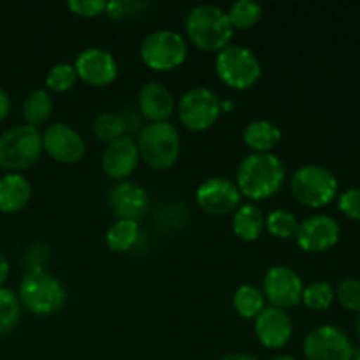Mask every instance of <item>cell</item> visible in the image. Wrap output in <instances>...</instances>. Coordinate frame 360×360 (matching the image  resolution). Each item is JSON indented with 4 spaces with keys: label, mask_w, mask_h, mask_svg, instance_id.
Masks as SVG:
<instances>
[{
    "label": "cell",
    "mask_w": 360,
    "mask_h": 360,
    "mask_svg": "<svg viewBox=\"0 0 360 360\" xmlns=\"http://www.w3.org/2000/svg\"><path fill=\"white\" fill-rule=\"evenodd\" d=\"M287 171L274 153H252L241 160L236 174L241 195L252 200H264L273 197L283 186Z\"/></svg>",
    "instance_id": "1"
},
{
    "label": "cell",
    "mask_w": 360,
    "mask_h": 360,
    "mask_svg": "<svg viewBox=\"0 0 360 360\" xmlns=\"http://www.w3.org/2000/svg\"><path fill=\"white\" fill-rule=\"evenodd\" d=\"M185 28L190 41L204 51H221L234 35L227 13L213 4H200L190 9Z\"/></svg>",
    "instance_id": "2"
},
{
    "label": "cell",
    "mask_w": 360,
    "mask_h": 360,
    "mask_svg": "<svg viewBox=\"0 0 360 360\" xmlns=\"http://www.w3.org/2000/svg\"><path fill=\"white\" fill-rule=\"evenodd\" d=\"M18 299L34 315L48 316L63 308L67 292L58 278L44 269H28L21 278Z\"/></svg>",
    "instance_id": "3"
},
{
    "label": "cell",
    "mask_w": 360,
    "mask_h": 360,
    "mask_svg": "<svg viewBox=\"0 0 360 360\" xmlns=\"http://www.w3.org/2000/svg\"><path fill=\"white\" fill-rule=\"evenodd\" d=\"M139 157L155 171H167L178 162L181 137L178 129L169 122L150 123L137 137Z\"/></svg>",
    "instance_id": "4"
},
{
    "label": "cell",
    "mask_w": 360,
    "mask_h": 360,
    "mask_svg": "<svg viewBox=\"0 0 360 360\" xmlns=\"http://www.w3.org/2000/svg\"><path fill=\"white\" fill-rule=\"evenodd\" d=\"M42 153V134L35 127L16 125L0 136V167L21 172L37 164Z\"/></svg>",
    "instance_id": "5"
},
{
    "label": "cell",
    "mask_w": 360,
    "mask_h": 360,
    "mask_svg": "<svg viewBox=\"0 0 360 360\" xmlns=\"http://www.w3.org/2000/svg\"><path fill=\"white\" fill-rule=\"evenodd\" d=\"M217 76L232 90H248L255 86L262 76V65L252 49L245 46L229 44L218 51L214 60Z\"/></svg>",
    "instance_id": "6"
},
{
    "label": "cell",
    "mask_w": 360,
    "mask_h": 360,
    "mask_svg": "<svg viewBox=\"0 0 360 360\" xmlns=\"http://www.w3.org/2000/svg\"><path fill=\"white\" fill-rule=\"evenodd\" d=\"M338 178L319 164L301 165L290 181L292 195L308 207H323L338 195Z\"/></svg>",
    "instance_id": "7"
},
{
    "label": "cell",
    "mask_w": 360,
    "mask_h": 360,
    "mask_svg": "<svg viewBox=\"0 0 360 360\" xmlns=\"http://www.w3.org/2000/svg\"><path fill=\"white\" fill-rule=\"evenodd\" d=\"M139 55L150 69L172 70L185 62L188 46L179 32L171 28H158L143 39Z\"/></svg>",
    "instance_id": "8"
},
{
    "label": "cell",
    "mask_w": 360,
    "mask_h": 360,
    "mask_svg": "<svg viewBox=\"0 0 360 360\" xmlns=\"http://www.w3.org/2000/svg\"><path fill=\"white\" fill-rule=\"evenodd\" d=\"M221 115V101L213 90L192 88L181 97L178 105L179 122L192 132H202L213 127Z\"/></svg>",
    "instance_id": "9"
},
{
    "label": "cell",
    "mask_w": 360,
    "mask_h": 360,
    "mask_svg": "<svg viewBox=\"0 0 360 360\" xmlns=\"http://www.w3.org/2000/svg\"><path fill=\"white\" fill-rule=\"evenodd\" d=\"M354 348L348 334L336 326L316 327L302 343L306 360H352Z\"/></svg>",
    "instance_id": "10"
},
{
    "label": "cell",
    "mask_w": 360,
    "mask_h": 360,
    "mask_svg": "<svg viewBox=\"0 0 360 360\" xmlns=\"http://www.w3.org/2000/svg\"><path fill=\"white\" fill-rule=\"evenodd\" d=\"M42 150L60 164H76L84 157L86 144L76 129L65 123H53L42 134Z\"/></svg>",
    "instance_id": "11"
},
{
    "label": "cell",
    "mask_w": 360,
    "mask_h": 360,
    "mask_svg": "<svg viewBox=\"0 0 360 360\" xmlns=\"http://www.w3.org/2000/svg\"><path fill=\"white\" fill-rule=\"evenodd\" d=\"M301 276L292 267L273 266L264 276V292L262 294L273 302L274 308H292L297 306L302 299Z\"/></svg>",
    "instance_id": "12"
},
{
    "label": "cell",
    "mask_w": 360,
    "mask_h": 360,
    "mask_svg": "<svg viewBox=\"0 0 360 360\" xmlns=\"http://www.w3.org/2000/svg\"><path fill=\"white\" fill-rule=\"evenodd\" d=\"M341 229L336 218L329 214H313L299 224L295 238L299 248L308 253H322L336 246L340 241Z\"/></svg>",
    "instance_id": "13"
},
{
    "label": "cell",
    "mask_w": 360,
    "mask_h": 360,
    "mask_svg": "<svg viewBox=\"0 0 360 360\" xmlns=\"http://www.w3.org/2000/svg\"><path fill=\"white\" fill-rule=\"evenodd\" d=\"M197 204L202 207L206 213L221 217L236 211V207L241 202V192L238 185L227 178H207L199 185L195 192Z\"/></svg>",
    "instance_id": "14"
},
{
    "label": "cell",
    "mask_w": 360,
    "mask_h": 360,
    "mask_svg": "<svg viewBox=\"0 0 360 360\" xmlns=\"http://www.w3.org/2000/svg\"><path fill=\"white\" fill-rule=\"evenodd\" d=\"M77 77L90 86H108L118 76V63L112 53L102 48H86L74 63Z\"/></svg>",
    "instance_id": "15"
},
{
    "label": "cell",
    "mask_w": 360,
    "mask_h": 360,
    "mask_svg": "<svg viewBox=\"0 0 360 360\" xmlns=\"http://www.w3.org/2000/svg\"><path fill=\"white\" fill-rule=\"evenodd\" d=\"M139 150L137 143L130 137L123 136L120 139L108 143L102 151V171L105 176L116 181H125L139 164Z\"/></svg>",
    "instance_id": "16"
},
{
    "label": "cell",
    "mask_w": 360,
    "mask_h": 360,
    "mask_svg": "<svg viewBox=\"0 0 360 360\" xmlns=\"http://www.w3.org/2000/svg\"><path fill=\"white\" fill-rule=\"evenodd\" d=\"M294 333L292 319L285 309L280 308H264L255 320L257 340L262 347L278 350L288 343Z\"/></svg>",
    "instance_id": "17"
},
{
    "label": "cell",
    "mask_w": 360,
    "mask_h": 360,
    "mask_svg": "<svg viewBox=\"0 0 360 360\" xmlns=\"http://www.w3.org/2000/svg\"><path fill=\"white\" fill-rule=\"evenodd\" d=\"M109 204L118 220H136L148 210V193L134 181H122L112 186L109 193Z\"/></svg>",
    "instance_id": "18"
},
{
    "label": "cell",
    "mask_w": 360,
    "mask_h": 360,
    "mask_svg": "<svg viewBox=\"0 0 360 360\" xmlns=\"http://www.w3.org/2000/svg\"><path fill=\"white\" fill-rule=\"evenodd\" d=\"M139 109L153 123L167 122L174 111V97L158 81H148L139 90Z\"/></svg>",
    "instance_id": "19"
},
{
    "label": "cell",
    "mask_w": 360,
    "mask_h": 360,
    "mask_svg": "<svg viewBox=\"0 0 360 360\" xmlns=\"http://www.w3.org/2000/svg\"><path fill=\"white\" fill-rule=\"evenodd\" d=\"M32 197V186L20 172H7L0 178V211L18 213L28 204Z\"/></svg>",
    "instance_id": "20"
},
{
    "label": "cell",
    "mask_w": 360,
    "mask_h": 360,
    "mask_svg": "<svg viewBox=\"0 0 360 360\" xmlns=\"http://www.w3.org/2000/svg\"><path fill=\"white\" fill-rule=\"evenodd\" d=\"M243 141L253 153H271L281 143V130L269 120H255L245 127Z\"/></svg>",
    "instance_id": "21"
},
{
    "label": "cell",
    "mask_w": 360,
    "mask_h": 360,
    "mask_svg": "<svg viewBox=\"0 0 360 360\" xmlns=\"http://www.w3.org/2000/svg\"><path fill=\"white\" fill-rule=\"evenodd\" d=\"M266 227V218L255 204H245L239 207L232 220V231L241 241H257Z\"/></svg>",
    "instance_id": "22"
},
{
    "label": "cell",
    "mask_w": 360,
    "mask_h": 360,
    "mask_svg": "<svg viewBox=\"0 0 360 360\" xmlns=\"http://www.w3.org/2000/svg\"><path fill=\"white\" fill-rule=\"evenodd\" d=\"M137 239H139V225L136 220H116L105 232V243L116 253L132 250Z\"/></svg>",
    "instance_id": "23"
},
{
    "label": "cell",
    "mask_w": 360,
    "mask_h": 360,
    "mask_svg": "<svg viewBox=\"0 0 360 360\" xmlns=\"http://www.w3.org/2000/svg\"><path fill=\"white\" fill-rule=\"evenodd\" d=\"M53 111V101L51 95L46 90H34L32 94L27 95L23 102V116L27 125L35 127L46 122L51 116Z\"/></svg>",
    "instance_id": "24"
},
{
    "label": "cell",
    "mask_w": 360,
    "mask_h": 360,
    "mask_svg": "<svg viewBox=\"0 0 360 360\" xmlns=\"http://www.w3.org/2000/svg\"><path fill=\"white\" fill-rule=\"evenodd\" d=\"M234 308L243 319H257L266 308L262 290L253 285H241L234 294Z\"/></svg>",
    "instance_id": "25"
},
{
    "label": "cell",
    "mask_w": 360,
    "mask_h": 360,
    "mask_svg": "<svg viewBox=\"0 0 360 360\" xmlns=\"http://www.w3.org/2000/svg\"><path fill=\"white\" fill-rule=\"evenodd\" d=\"M127 130V122L120 112L105 111L95 118L94 122V134L101 141L112 143V141L123 137Z\"/></svg>",
    "instance_id": "26"
},
{
    "label": "cell",
    "mask_w": 360,
    "mask_h": 360,
    "mask_svg": "<svg viewBox=\"0 0 360 360\" xmlns=\"http://www.w3.org/2000/svg\"><path fill=\"white\" fill-rule=\"evenodd\" d=\"M334 299V288L327 281H313L308 287L302 290L301 302H304L306 308L313 309V311H326L333 306Z\"/></svg>",
    "instance_id": "27"
},
{
    "label": "cell",
    "mask_w": 360,
    "mask_h": 360,
    "mask_svg": "<svg viewBox=\"0 0 360 360\" xmlns=\"http://www.w3.org/2000/svg\"><path fill=\"white\" fill-rule=\"evenodd\" d=\"M21 302L9 288H0V336L11 333L20 322Z\"/></svg>",
    "instance_id": "28"
},
{
    "label": "cell",
    "mask_w": 360,
    "mask_h": 360,
    "mask_svg": "<svg viewBox=\"0 0 360 360\" xmlns=\"http://www.w3.org/2000/svg\"><path fill=\"white\" fill-rule=\"evenodd\" d=\"M232 28H250L262 18V6L253 0H238L227 13Z\"/></svg>",
    "instance_id": "29"
},
{
    "label": "cell",
    "mask_w": 360,
    "mask_h": 360,
    "mask_svg": "<svg viewBox=\"0 0 360 360\" xmlns=\"http://www.w3.org/2000/svg\"><path fill=\"white\" fill-rule=\"evenodd\" d=\"M299 221L295 214L287 210H274L267 214L266 229L271 236L278 239H290L297 232Z\"/></svg>",
    "instance_id": "30"
},
{
    "label": "cell",
    "mask_w": 360,
    "mask_h": 360,
    "mask_svg": "<svg viewBox=\"0 0 360 360\" xmlns=\"http://www.w3.org/2000/svg\"><path fill=\"white\" fill-rule=\"evenodd\" d=\"M76 81L77 72L70 63H56L46 74V86L53 91H58V94L70 90L76 84Z\"/></svg>",
    "instance_id": "31"
},
{
    "label": "cell",
    "mask_w": 360,
    "mask_h": 360,
    "mask_svg": "<svg viewBox=\"0 0 360 360\" xmlns=\"http://www.w3.org/2000/svg\"><path fill=\"white\" fill-rule=\"evenodd\" d=\"M338 302L347 311L360 313V280L357 278H345L334 290Z\"/></svg>",
    "instance_id": "32"
},
{
    "label": "cell",
    "mask_w": 360,
    "mask_h": 360,
    "mask_svg": "<svg viewBox=\"0 0 360 360\" xmlns=\"http://www.w3.org/2000/svg\"><path fill=\"white\" fill-rule=\"evenodd\" d=\"M148 7H150V2H144V0H115V2H108L105 13L112 20H127V18L139 16Z\"/></svg>",
    "instance_id": "33"
},
{
    "label": "cell",
    "mask_w": 360,
    "mask_h": 360,
    "mask_svg": "<svg viewBox=\"0 0 360 360\" xmlns=\"http://www.w3.org/2000/svg\"><path fill=\"white\" fill-rule=\"evenodd\" d=\"M67 7L81 18H95L105 13L108 2H104V0H69Z\"/></svg>",
    "instance_id": "34"
},
{
    "label": "cell",
    "mask_w": 360,
    "mask_h": 360,
    "mask_svg": "<svg viewBox=\"0 0 360 360\" xmlns=\"http://www.w3.org/2000/svg\"><path fill=\"white\" fill-rule=\"evenodd\" d=\"M338 206L345 217L360 221V188H350L341 193Z\"/></svg>",
    "instance_id": "35"
},
{
    "label": "cell",
    "mask_w": 360,
    "mask_h": 360,
    "mask_svg": "<svg viewBox=\"0 0 360 360\" xmlns=\"http://www.w3.org/2000/svg\"><path fill=\"white\" fill-rule=\"evenodd\" d=\"M11 109V97L4 88H0V122L9 115Z\"/></svg>",
    "instance_id": "36"
},
{
    "label": "cell",
    "mask_w": 360,
    "mask_h": 360,
    "mask_svg": "<svg viewBox=\"0 0 360 360\" xmlns=\"http://www.w3.org/2000/svg\"><path fill=\"white\" fill-rule=\"evenodd\" d=\"M9 278V262H7L6 257L0 253V288H4V283Z\"/></svg>",
    "instance_id": "37"
},
{
    "label": "cell",
    "mask_w": 360,
    "mask_h": 360,
    "mask_svg": "<svg viewBox=\"0 0 360 360\" xmlns=\"http://www.w3.org/2000/svg\"><path fill=\"white\" fill-rule=\"evenodd\" d=\"M220 360H259L257 357L250 354H229L225 357H221Z\"/></svg>",
    "instance_id": "38"
},
{
    "label": "cell",
    "mask_w": 360,
    "mask_h": 360,
    "mask_svg": "<svg viewBox=\"0 0 360 360\" xmlns=\"http://www.w3.org/2000/svg\"><path fill=\"white\" fill-rule=\"evenodd\" d=\"M269 360H299V359H295L294 355H274V357H271Z\"/></svg>",
    "instance_id": "39"
},
{
    "label": "cell",
    "mask_w": 360,
    "mask_h": 360,
    "mask_svg": "<svg viewBox=\"0 0 360 360\" xmlns=\"http://www.w3.org/2000/svg\"><path fill=\"white\" fill-rule=\"evenodd\" d=\"M352 360H360V347L354 348V357H352Z\"/></svg>",
    "instance_id": "40"
},
{
    "label": "cell",
    "mask_w": 360,
    "mask_h": 360,
    "mask_svg": "<svg viewBox=\"0 0 360 360\" xmlns=\"http://www.w3.org/2000/svg\"><path fill=\"white\" fill-rule=\"evenodd\" d=\"M357 334H359V338H360V313H359V320H357Z\"/></svg>",
    "instance_id": "41"
}]
</instances>
